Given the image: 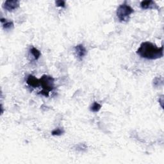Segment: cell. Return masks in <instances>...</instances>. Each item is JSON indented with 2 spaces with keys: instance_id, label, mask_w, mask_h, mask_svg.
I'll return each mask as SVG.
<instances>
[{
  "instance_id": "obj_11",
  "label": "cell",
  "mask_w": 164,
  "mask_h": 164,
  "mask_svg": "<svg viewBox=\"0 0 164 164\" xmlns=\"http://www.w3.org/2000/svg\"><path fill=\"white\" fill-rule=\"evenodd\" d=\"M163 80L162 77H156L153 80V85L156 87L163 85Z\"/></svg>"
},
{
  "instance_id": "obj_9",
  "label": "cell",
  "mask_w": 164,
  "mask_h": 164,
  "mask_svg": "<svg viewBox=\"0 0 164 164\" xmlns=\"http://www.w3.org/2000/svg\"><path fill=\"white\" fill-rule=\"evenodd\" d=\"M32 56L33 57L34 60H37L39 59L41 55V52L39 51V49H37L36 47H32L31 49H30V51Z\"/></svg>"
},
{
  "instance_id": "obj_8",
  "label": "cell",
  "mask_w": 164,
  "mask_h": 164,
  "mask_svg": "<svg viewBox=\"0 0 164 164\" xmlns=\"http://www.w3.org/2000/svg\"><path fill=\"white\" fill-rule=\"evenodd\" d=\"M1 22L2 24L3 28L5 30H10L14 28V22H12V21L7 20L5 18H2L1 19Z\"/></svg>"
},
{
  "instance_id": "obj_4",
  "label": "cell",
  "mask_w": 164,
  "mask_h": 164,
  "mask_svg": "<svg viewBox=\"0 0 164 164\" xmlns=\"http://www.w3.org/2000/svg\"><path fill=\"white\" fill-rule=\"evenodd\" d=\"M20 6V2L17 0H8L3 4V8L8 12H12Z\"/></svg>"
},
{
  "instance_id": "obj_2",
  "label": "cell",
  "mask_w": 164,
  "mask_h": 164,
  "mask_svg": "<svg viewBox=\"0 0 164 164\" xmlns=\"http://www.w3.org/2000/svg\"><path fill=\"white\" fill-rule=\"evenodd\" d=\"M39 80L40 85H41L42 88V90L41 92V94L46 97H48L49 92L54 89V78L51 76L43 75Z\"/></svg>"
},
{
  "instance_id": "obj_3",
  "label": "cell",
  "mask_w": 164,
  "mask_h": 164,
  "mask_svg": "<svg viewBox=\"0 0 164 164\" xmlns=\"http://www.w3.org/2000/svg\"><path fill=\"white\" fill-rule=\"evenodd\" d=\"M134 12V10L128 4L123 3L117 9L116 15L121 22H127L130 19V15Z\"/></svg>"
},
{
  "instance_id": "obj_1",
  "label": "cell",
  "mask_w": 164,
  "mask_h": 164,
  "mask_svg": "<svg viewBox=\"0 0 164 164\" xmlns=\"http://www.w3.org/2000/svg\"><path fill=\"white\" fill-rule=\"evenodd\" d=\"M137 54L147 60H157L163 56V46L158 47L151 42H144L137 50Z\"/></svg>"
},
{
  "instance_id": "obj_14",
  "label": "cell",
  "mask_w": 164,
  "mask_h": 164,
  "mask_svg": "<svg viewBox=\"0 0 164 164\" xmlns=\"http://www.w3.org/2000/svg\"><path fill=\"white\" fill-rule=\"evenodd\" d=\"M158 102L162 107V108H163V96H162L160 97H159V99H158Z\"/></svg>"
},
{
  "instance_id": "obj_6",
  "label": "cell",
  "mask_w": 164,
  "mask_h": 164,
  "mask_svg": "<svg viewBox=\"0 0 164 164\" xmlns=\"http://www.w3.org/2000/svg\"><path fill=\"white\" fill-rule=\"evenodd\" d=\"M141 7L144 10L147 9H156L160 10L158 6L156 4V3L151 0H148V1H143L141 3Z\"/></svg>"
},
{
  "instance_id": "obj_13",
  "label": "cell",
  "mask_w": 164,
  "mask_h": 164,
  "mask_svg": "<svg viewBox=\"0 0 164 164\" xmlns=\"http://www.w3.org/2000/svg\"><path fill=\"white\" fill-rule=\"evenodd\" d=\"M55 4L57 7H62V8H65L66 7V2L63 1V0H58V1L55 2Z\"/></svg>"
},
{
  "instance_id": "obj_12",
  "label": "cell",
  "mask_w": 164,
  "mask_h": 164,
  "mask_svg": "<svg viewBox=\"0 0 164 164\" xmlns=\"http://www.w3.org/2000/svg\"><path fill=\"white\" fill-rule=\"evenodd\" d=\"M64 133V130L62 128H57L52 131V134L54 136H60Z\"/></svg>"
},
{
  "instance_id": "obj_10",
  "label": "cell",
  "mask_w": 164,
  "mask_h": 164,
  "mask_svg": "<svg viewBox=\"0 0 164 164\" xmlns=\"http://www.w3.org/2000/svg\"><path fill=\"white\" fill-rule=\"evenodd\" d=\"M101 108H102V105L97 102H94L91 107V110L93 112H97Z\"/></svg>"
},
{
  "instance_id": "obj_5",
  "label": "cell",
  "mask_w": 164,
  "mask_h": 164,
  "mask_svg": "<svg viewBox=\"0 0 164 164\" xmlns=\"http://www.w3.org/2000/svg\"><path fill=\"white\" fill-rule=\"evenodd\" d=\"M74 52L76 56L80 60H82L87 53V49L83 44H78L76 46L74 47Z\"/></svg>"
},
{
  "instance_id": "obj_7",
  "label": "cell",
  "mask_w": 164,
  "mask_h": 164,
  "mask_svg": "<svg viewBox=\"0 0 164 164\" xmlns=\"http://www.w3.org/2000/svg\"><path fill=\"white\" fill-rule=\"evenodd\" d=\"M27 83L29 86L33 88H36L40 86V80L39 79H37L33 75L28 76L27 80Z\"/></svg>"
}]
</instances>
